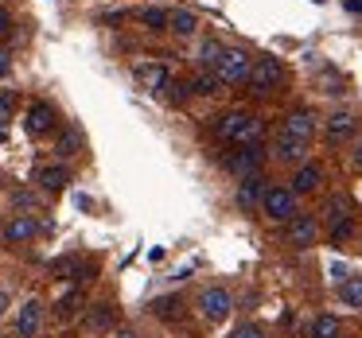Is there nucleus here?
<instances>
[{"instance_id":"18","label":"nucleus","mask_w":362,"mask_h":338,"mask_svg":"<svg viewBox=\"0 0 362 338\" xmlns=\"http://www.w3.org/2000/svg\"><path fill=\"white\" fill-rule=\"evenodd\" d=\"M195 28H199V16H195V12H187V8H175V12H168V32H175L180 40H187V35H195Z\"/></svg>"},{"instance_id":"6","label":"nucleus","mask_w":362,"mask_h":338,"mask_svg":"<svg viewBox=\"0 0 362 338\" xmlns=\"http://www.w3.org/2000/svg\"><path fill=\"white\" fill-rule=\"evenodd\" d=\"M230 307H234V299H230L226 288H206L203 296H199V311H203L206 322H222L230 315Z\"/></svg>"},{"instance_id":"2","label":"nucleus","mask_w":362,"mask_h":338,"mask_svg":"<svg viewBox=\"0 0 362 338\" xmlns=\"http://www.w3.org/2000/svg\"><path fill=\"white\" fill-rule=\"evenodd\" d=\"M250 66H253L250 51H242V47H222V59H218V66H214V78H218L222 86H238V82L250 78Z\"/></svg>"},{"instance_id":"24","label":"nucleus","mask_w":362,"mask_h":338,"mask_svg":"<svg viewBox=\"0 0 362 338\" xmlns=\"http://www.w3.org/2000/svg\"><path fill=\"white\" fill-rule=\"evenodd\" d=\"M312 338H339V319H335V315H315Z\"/></svg>"},{"instance_id":"32","label":"nucleus","mask_w":362,"mask_h":338,"mask_svg":"<svg viewBox=\"0 0 362 338\" xmlns=\"http://www.w3.org/2000/svg\"><path fill=\"white\" fill-rule=\"evenodd\" d=\"M346 12H354V16H362V0H346Z\"/></svg>"},{"instance_id":"9","label":"nucleus","mask_w":362,"mask_h":338,"mask_svg":"<svg viewBox=\"0 0 362 338\" xmlns=\"http://www.w3.org/2000/svg\"><path fill=\"white\" fill-rule=\"evenodd\" d=\"M35 234H40V222H35L32 214H16V218L4 226V245H28Z\"/></svg>"},{"instance_id":"16","label":"nucleus","mask_w":362,"mask_h":338,"mask_svg":"<svg viewBox=\"0 0 362 338\" xmlns=\"http://www.w3.org/2000/svg\"><path fill=\"white\" fill-rule=\"evenodd\" d=\"M35 183H40V187L47 191V195H59V191H63L66 183H71V171H66L63 164H55V167H40V171H35Z\"/></svg>"},{"instance_id":"17","label":"nucleus","mask_w":362,"mask_h":338,"mask_svg":"<svg viewBox=\"0 0 362 338\" xmlns=\"http://www.w3.org/2000/svg\"><path fill=\"white\" fill-rule=\"evenodd\" d=\"M315 133V117L308 109H296L288 113V121H284V136H296V140H312Z\"/></svg>"},{"instance_id":"23","label":"nucleus","mask_w":362,"mask_h":338,"mask_svg":"<svg viewBox=\"0 0 362 338\" xmlns=\"http://www.w3.org/2000/svg\"><path fill=\"white\" fill-rule=\"evenodd\" d=\"M136 20H141L148 32H168V12L164 8H141V12H136Z\"/></svg>"},{"instance_id":"26","label":"nucleus","mask_w":362,"mask_h":338,"mask_svg":"<svg viewBox=\"0 0 362 338\" xmlns=\"http://www.w3.org/2000/svg\"><path fill=\"white\" fill-rule=\"evenodd\" d=\"M8 203H12V210H35V206H40V195H35V191H24V187H20V191H12V195H8Z\"/></svg>"},{"instance_id":"27","label":"nucleus","mask_w":362,"mask_h":338,"mask_svg":"<svg viewBox=\"0 0 362 338\" xmlns=\"http://www.w3.org/2000/svg\"><path fill=\"white\" fill-rule=\"evenodd\" d=\"M230 338H265V330H261L257 322H245V327H238Z\"/></svg>"},{"instance_id":"4","label":"nucleus","mask_w":362,"mask_h":338,"mask_svg":"<svg viewBox=\"0 0 362 338\" xmlns=\"http://www.w3.org/2000/svg\"><path fill=\"white\" fill-rule=\"evenodd\" d=\"M253 86V94H269V90H276L284 82V66H281V59H273V55H265V59H253V66H250V78H245Z\"/></svg>"},{"instance_id":"34","label":"nucleus","mask_w":362,"mask_h":338,"mask_svg":"<svg viewBox=\"0 0 362 338\" xmlns=\"http://www.w3.org/2000/svg\"><path fill=\"white\" fill-rule=\"evenodd\" d=\"M8 311V291H0V315Z\"/></svg>"},{"instance_id":"25","label":"nucleus","mask_w":362,"mask_h":338,"mask_svg":"<svg viewBox=\"0 0 362 338\" xmlns=\"http://www.w3.org/2000/svg\"><path fill=\"white\" fill-rule=\"evenodd\" d=\"M55 152H59V156H63V159H66V156H78V152H82V136L74 133V128H66V133L59 136Z\"/></svg>"},{"instance_id":"10","label":"nucleus","mask_w":362,"mask_h":338,"mask_svg":"<svg viewBox=\"0 0 362 338\" xmlns=\"http://www.w3.org/2000/svg\"><path fill=\"white\" fill-rule=\"evenodd\" d=\"M43 327V303L40 299H28L24 307H20V319H16V334L20 338H35Z\"/></svg>"},{"instance_id":"30","label":"nucleus","mask_w":362,"mask_h":338,"mask_svg":"<svg viewBox=\"0 0 362 338\" xmlns=\"http://www.w3.org/2000/svg\"><path fill=\"white\" fill-rule=\"evenodd\" d=\"M8 28H12V16L8 8H0V35H8Z\"/></svg>"},{"instance_id":"19","label":"nucleus","mask_w":362,"mask_h":338,"mask_svg":"<svg viewBox=\"0 0 362 338\" xmlns=\"http://www.w3.org/2000/svg\"><path fill=\"white\" fill-rule=\"evenodd\" d=\"M133 74H136V78H141L148 90H164V82H168V71H164L160 63H136Z\"/></svg>"},{"instance_id":"15","label":"nucleus","mask_w":362,"mask_h":338,"mask_svg":"<svg viewBox=\"0 0 362 338\" xmlns=\"http://www.w3.org/2000/svg\"><path fill=\"white\" fill-rule=\"evenodd\" d=\"M354 128H358V117L354 113H335V117L327 121V144H343V140H351L354 136Z\"/></svg>"},{"instance_id":"29","label":"nucleus","mask_w":362,"mask_h":338,"mask_svg":"<svg viewBox=\"0 0 362 338\" xmlns=\"http://www.w3.org/2000/svg\"><path fill=\"white\" fill-rule=\"evenodd\" d=\"M12 109H16V94H12V90H4V94H0V117H8Z\"/></svg>"},{"instance_id":"36","label":"nucleus","mask_w":362,"mask_h":338,"mask_svg":"<svg viewBox=\"0 0 362 338\" xmlns=\"http://www.w3.org/2000/svg\"><path fill=\"white\" fill-rule=\"evenodd\" d=\"M113 338H136V330H117Z\"/></svg>"},{"instance_id":"5","label":"nucleus","mask_w":362,"mask_h":338,"mask_svg":"<svg viewBox=\"0 0 362 338\" xmlns=\"http://www.w3.org/2000/svg\"><path fill=\"white\" fill-rule=\"evenodd\" d=\"M261 164H265V144L261 140H250V144H238V152L226 159V167L238 175V179H245V175H257Z\"/></svg>"},{"instance_id":"13","label":"nucleus","mask_w":362,"mask_h":338,"mask_svg":"<svg viewBox=\"0 0 362 338\" xmlns=\"http://www.w3.org/2000/svg\"><path fill=\"white\" fill-rule=\"evenodd\" d=\"M276 159L281 164H292V167H300V164H308V140H296V136H276Z\"/></svg>"},{"instance_id":"35","label":"nucleus","mask_w":362,"mask_h":338,"mask_svg":"<svg viewBox=\"0 0 362 338\" xmlns=\"http://www.w3.org/2000/svg\"><path fill=\"white\" fill-rule=\"evenodd\" d=\"M8 140V125H4V121H0V144Z\"/></svg>"},{"instance_id":"11","label":"nucleus","mask_w":362,"mask_h":338,"mask_svg":"<svg viewBox=\"0 0 362 338\" xmlns=\"http://www.w3.org/2000/svg\"><path fill=\"white\" fill-rule=\"evenodd\" d=\"M113 319H117L113 303H94L86 311V319H82V330L86 334H105V330H113Z\"/></svg>"},{"instance_id":"3","label":"nucleus","mask_w":362,"mask_h":338,"mask_svg":"<svg viewBox=\"0 0 362 338\" xmlns=\"http://www.w3.org/2000/svg\"><path fill=\"white\" fill-rule=\"evenodd\" d=\"M261 214L273 218V222H292L300 214V203L288 187H269L265 198H261Z\"/></svg>"},{"instance_id":"14","label":"nucleus","mask_w":362,"mask_h":338,"mask_svg":"<svg viewBox=\"0 0 362 338\" xmlns=\"http://www.w3.org/2000/svg\"><path fill=\"white\" fill-rule=\"evenodd\" d=\"M323 183V167L320 164H300L296 167V175H292V195H312L315 187Z\"/></svg>"},{"instance_id":"8","label":"nucleus","mask_w":362,"mask_h":338,"mask_svg":"<svg viewBox=\"0 0 362 338\" xmlns=\"http://www.w3.org/2000/svg\"><path fill=\"white\" fill-rule=\"evenodd\" d=\"M55 128H59V117H55V109H51L47 102L28 105V133L32 136H51Z\"/></svg>"},{"instance_id":"33","label":"nucleus","mask_w":362,"mask_h":338,"mask_svg":"<svg viewBox=\"0 0 362 338\" xmlns=\"http://www.w3.org/2000/svg\"><path fill=\"white\" fill-rule=\"evenodd\" d=\"M354 167H362V140L354 144Z\"/></svg>"},{"instance_id":"21","label":"nucleus","mask_w":362,"mask_h":338,"mask_svg":"<svg viewBox=\"0 0 362 338\" xmlns=\"http://www.w3.org/2000/svg\"><path fill=\"white\" fill-rule=\"evenodd\" d=\"M218 59H222V43L218 40H203V43H199V66H203V71H214Z\"/></svg>"},{"instance_id":"31","label":"nucleus","mask_w":362,"mask_h":338,"mask_svg":"<svg viewBox=\"0 0 362 338\" xmlns=\"http://www.w3.org/2000/svg\"><path fill=\"white\" fill-rule=\"evenodd\" d=\"M12 71V59H8V51H0V78Z\"/></svg>"},{"instance_id":"22","label":"nucleus","mask_w":362,"mask_h":338,"mask_svg":"<svg viewBox=\"0 0 362 338\" xmlns=\"http://www.w3.org/2000/svg\"><path fill=\"white\" fill-rule=\"evenodd\" d=\"M339 299L346 307H362V276H346L343 288H339Z\"/></svg>"},{"instance_id":"1","label":"nucleus","mask_w":362,"mask_h":338,"mask_svg":"<svg viewBox=\"0 0 362 338\" xmlns=\"http://www.w3.org/2000/svg\"><path fill=\"white\" fill-rule=\"evenodd\" d=\"M214 133H218V140H226V144H234V148H238V144L257 140L261 121L253 117V113H245V109H230V113H222V117H218Z\"/></svg>"},{"instance_id":"28","label":"nucleus","mask_w":362,"mask_h":338,"mask_svg":"<svg viewBox=\"0 0 362 338\" xmlns=\"http://www.w3.org/2000/svg\"><path fill=\"white\" fill-rule=\"evenodd\" d=\"M346 234H351V218H339V222H331V241H343Z\"/></svg>"},{"instance_id":"20","label":"nucleus","mask_w":362,"mask_h":338,"mask_svg":"<svg viewBox=\"0 0 362 338\" xmlns=\"http://www.w3.org/2000/svg\"><path fill=\"white\" fill-rule=\"evenodd\" d=\"M218 86H222V82L214 78V71H203V74H195V78L187 82V94H199V97H211V94H218Z\"/></svg>"},{"instance_id":"7","label":"nucleus","mask_w":362,"mask_h":338,"mask_svg":"<svg viewBox=\"0 0 362 338\" xmlns=\"http://www.w3.org/2000/svg\"><path fill=\"white\" fill-rule=\"evenodd\" d=\"M315 237H320V226H315L308 214H296L292 222H284V241L296 245V249H308V245H315Z\"/></svg>"},{"instance_id":"12","label":"nucleus","mask_w":362,"mask_h":338,"mask_svg":"<svg viewBox=\"0 0 362 338\" xmlns=\"http://www.w3.org/2000/svg\"><path fill=\"white\" fill-rule=\"evenodd\" d=\"M265 179H261V175H245L242 183H238V206H242V210H257L261 206V198H265Z\"/></svg>"}]
</instances>
